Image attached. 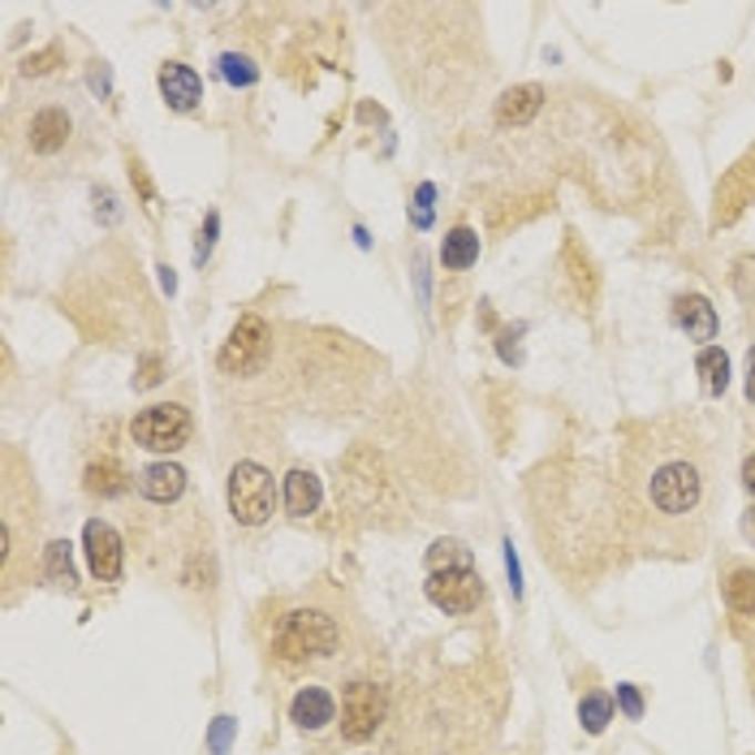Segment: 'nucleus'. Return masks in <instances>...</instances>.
Listing matches in <instances>:
<instances>
[{
  "label": "nucleus",
  "instance_id": "nucleus-2",
  "mask_svg": "<svg viewBox=\"0 0 755 755\" xmlns=\"http://www.w3.org/2000/svg\"><path fill=\"white\" fill-rule=\"evenodd\" d=\"M337 647V626L328 613L316 609H294L285 613L273 635V652L280 661H307V656H328Z\"/></svg>",
  "mask_w": 755,
  "mask_h": 755
},
{
  "label": "nucleus",
  "instance_id": "nucleus-9",
  "mask_svg": "<svg viewBox=\"0 0 755 755\" xmlns=\"http://www.w3.org/2000/svg\"><path fill=\"white\" fill-rule=\"evenodd\" d=\"M160 95H164V104H169V109L186 113V109H195V104L203 100V82L191 65L169 61V65L160 70Z\"/></svg>",
  "mask_w": 755,
  "mask_h": 755
},
{
  "label": "nucleus",
  "instance_id": "nucleus-28",
  "mask_svg": "<svg viewBox=\"0 0 755 755\" xmlns=\"http://www.w3.org/2000/svg\"><path fill=\"white\" fill-rule=\"evenodd\" d=\"M225 738H229V721L221 716V725H216V738H212V743H216V752H225Z\"/></svg>",
  "mask_w": 755,
  "mask_h": 755
},
{
  "label": "nucleus",
  "instance_id": "nucleus-16",
  "mask_svg": "<svg viewBox=\"0 0 755 755\" xmlns=\"http://www.w3.org/2000/svg\"><path fill=\"white\" fill-rule=\"evenodd\" d=\"M479 259V238L471 229H453L445 246H440V264L445 268H453V273H462V268H471Z\"/></svg>",
  "mask_w": 755,
  "mask_h": 755
},
{
  "label": "nucleus",
  "instance_id": "nucleus-6",
  "mask_svg": "<svg viewBox=\"0 0 755 755\" xmlns=\"http://www.w3.org/2000/svg\"><path fill=\"white\" fill-rule=\"evenodd\" d=\"M385 708H389L385 686H376V682H350L346 695H341V734H346L350 743L371 738V734L380 730V721H385Z\"/></svg>",
  "mask_w": 755,
  "mask_h": 755
},
{
  "label": "nucleus",
  "instance_id": "nucleus-15",
  "mask_svg": "<svg viewBox=\"0 0 755 755\" xmlns=\"http://www.w3.org/2000/svg\"><path fill=\"white\" fill-rule=\"evenodd\" d=\"M319 497H324V492H319L316 471H289V476H285V510L294 518L316 514Z\"/></svg>",
  "mask_w": 755,
  "mask_h": 755
},
{
  "label": "nucleus",
  "instance_id": "nucleus-8",
  "mask_svg": "<svg viewBox=\"0 0 755 755\" xmlns=\"http://www.w3.org/2000/svg\"><path fill=\"white\" fill-rule=\"evenodd\" d=\"M82 549H86V565H91V574H95L100 583H118L121 579V535L109 527V522L91 518L86 531H82Z\"/></svg>",
  "mask_w": 755,
  "mask_h": 755
},
{
  "label": "nucleus",
  "instance_id": "nucleus-22",
  "mask_svg": "<svg viewBox=\"0 0 755 755\" xmlns=\"http://www.w3.org/2000/svg\"><path fill=\"white\" fill-rule=\"evenodd\" d=\"M221 74H225V82H234V86H255V79H259V70L251 65V57H238V52H225V57H221Z\"/></svg>",
  "mask_w": 755,
  "mask_h": 755
},
{
  "label": "nucleus",
  "instance_id": "nucleus-21",
  "mask_svg": "<svg viewBox=\"0 0 755 755\" xmlns=\"http://www.w3.org/2000/svg\"><path fill=\"white\" fill-rule=\"evenodd\" d=\"M428 565H432V570H458V565H471V553H467L458 540H440V544H432V553H428Z\"/></svg>",
  "mask_w": 755,
  "mask_h": 755
},
{
  "label": "nucleus",
  "instance_id": "nucleus-23",
  "mask_svg": "<svg viewBox=\"0 0 755 755\" xmlns=\"http://www.w3.org/2000/svg\"><path fill=\"white\" fill-rule=\"evenodd\" d=\"M579 716H583L588 734H600V730L609 725V716H613V704H609L604 695H588V700L579 704Z\"/></svg>",
  "mask_w": 755,
  "mask_h": 755
},
{
  "label": "nucleus",
  "instance_id": "nucleus-26",
  "mask_svg": "<svg viewBox=\"0 0 755 755\" xmlns=\"http://www.w3.org/2000/svg\"><path fill=\"white\" fill-rule=\"evenodd\" d=\"M743 483H747V492L755 497V453L747 458V462H743Z\"/></svg>",
  "mask_w": 755,
  "mask_h": 755
},
{
  "label": "nucleus",
  "instance_id": "nucleus-12",
  "mask_svg": "<svg viewBox=\"0 0 755 755\" xmlns=\"http://www.w3.org/2000/svg\"><path fill=\"white\" fill-rule=\"evenodd\" d=\"M333 716H337V704H333V695L319 691V686H303V691L294 695V704H289V721L303 725V730H319V725H328Z\"/></svg>",
  "mask_w": 755,
  "mask_h": 755
},
{
  "label": "nucleus",
  "instance_id": "nucleus-18",
  "mask_svg": "<svg viewBox=\"0 0 755 755\" xmlns=\"http://www.w3.org/2000/svg\"><path fill=\"white\" fill-rule=\"evenodd\" d=\"M725 600H730L734 613L755 618V570H734V574L725 579Z\"/></svg>",
  "mask_w": 755,
  "mask_h": 755
},
{
  "label": "nucleus",
  "instance_id": "nucleus-19",
  "mask_svg": "<svg viewBox=\"0 0 755 755\" xmlns=\"http://www.w3.org/2000/svg\"><path fill=\"white\" fill-rule=\"evenodd\" d=\"M86 492H95V497H118V492H125V471H121L118 462H95V467H86Z\"/></svg>",
  "mask_w": 755,
  "mask_h": 755
},
{
  "label": "nucleus",
  "instance_id": "nucleus-25",
  "mask_svg": "<svg viewBox=\"0 0 755 755\" xmlns=\"http://www.w3.org/2000/svg\"><path fill=\"white\" fill-rule=\"evenodd\" d=\"M618 700H622V708H626V716H643V704H639L635 686H618Z\"/></svg>",
  "mask_w": 755,
  "mask_h": 755
},
{
  "label": "nucleus",
  "instance_id": "nucleus-14",
  "mask_svg": "<svg viewBox=\"0 0 755 755\" xmlns=\"http://www.w3.org/2000/svg\"><path fill=\"white\" fill-rule=\"evenodd\" d=\"M674 316H677V324L686 328V337H695V341H713L716 337V312L708 307V298H700V294L677 298Z\"/></svg>",
  "mask_w": 755,
  "mask_h": 755
},
{
  "label": "nucleus",
  "instance_id": "nucleus-29",
  "mask_svg": "<svg viewBox=\"0 0 755 755\" xmlns=\"http://www.w3.org/2000/svg\"><path fill=\"white\" fill-rule=\"evenodd\" d=\"M747 531L755 535V510H752V518H747Z\"/></svg>",
  "mask_w": 755,
  "mask_h": 755
},
{
  "label": "nucleus",
  "instance_id": "nucleus-24",
  "mask_svg": "<svg viewBox=\"0 0 755 755\" xmlns=\"http://www.w3.org/2000/svg\"><path fill=\"white\" fill-rule=\"evenodd\" d=\"M432 195H437L432 186H419V203H415V225H419V229L432 225Z\"/></svg>",
  "mask_w": 755,
  "mask_h": 755
},
{
  "label": "nucleus",
  "instance_id": "nucleus-3",
  "mask_svg": "<svg viewBox=\"0 0 755 755\" xmlns=\"http://www.w3.org/2000/svg\"><path fill=\"white\" fill-rule=\"evenodd\" d=\"M273 506H277L273 471H264L259 462H238L229 471V514L238 518L242 527H259L273 518Z\"/></svg>",
  "mask_w": 755,
  "mask_h": 755
},
{
  "label": "nucleus",
  "instance_id": "nucleus-17",
  "mask_svg": "<svg viewBox=\"0 0 755 755\" xmlns=\"http://www.w3.org/2000/svg\"><path fill=\"white\" fill-rule=\"evenodd\" d=\"M695 367H700V376H704V389L721 398L725 394V385H730V358L725 350H716V346H704L700 358H695Z\"/></svg>",
  "mask_w": 755,
  "mask_h": 755
},
{
  "label": "nucleus",
  "instance_id": "nucleus-20",
  "mask_svg": "<svg viewBox=\"0 0 755 755\" xmlns=\"http://www.w3.org/2000/svg\"><path fill=\"white\" fill-rule=\"evenodd\" d=\"M48 579L61 583V588H74V561H70V544L65 540L48 544Z\"/></svg>",
  "mask_w": 755,
  "mask_h": 755
},
{
  "label": "nucleus",
  "instance_id": "nucleus-11",
  "mask_svg": "<svg viewBox=\"0 0 755 755\" xmlns=\"http://www.w3.org/2000/svg\"><path fill=\"white\" fill-rule=\"evenodd\" d=\"M139 492H143L147 501H156V506H169V501H177V497L186 492V471H182L177 462H152V467L139 476Z\"/></svg>",
  "mask_w": 755,
  "mask_h": 755
},
{
  "label": "nucleus",
  "instance_id": "nucleus-13",
  "mask_svg": "<svg viewBox=\"0 0 755 755\" xmlns=\"http://www.w3.org/2000/svg\"><path fill=\"white\" fill-rule=\"evenodd\" d=\"M540 109H544V86H540V82H522V86L501 95L497 118L506 121V125H527Z\"/></svg>",
  "mask_w": 755,
  "mask_h": 755
},
{
  "label": "nucleus",
  "instance_id": "nucleus-7",
  "mask_svg": "<svg viewBox=\"0 0 755 755\" xmlns=\"http://www.w3.org/2000/svg\"><path fill=\"white\" fill-rule=\"evenodd\" d=\"M424 592L445 613H471L483 600V583H479V574L471 565H458V570H432Z\"/></svg>",
  "mask_w": 755,
  "mask_h": 755
},
{
  "label": "nucleus",
  "instance_id": "nucleus-27",
  "mask_svg": "<svg viewBox=\"0 0 755 755\" xmlns=\"http://www.w3.org/2000/svg\"><path fill=\"white\" fill-rule=\"evenodd\" d=\"M747 398L755 401V346H752V355H747Z\"/></svg>",
  "mask_w": 755,
  "mask_h": 755
},
{
  "label": "nucleus",
  "instance_id": "nucleus-5",
  "mask_svg": "<svg viewBox=\"0 0 755 755\" xmlns=\"http://www.w3.org/2000/svg\"><path fill=\"white\" fill-rule=\"evenodd\" d=\"M273 355V328L259 316H242L238 328L229 333L225 350H221V367L229 376H251L264 367V358Z\"/></svg>",
  "mask_w": 755,
  "mask_h": 755
},
{
  "label": "nucleus",
  "instance_id": "nucleus-10",
  "mask_svg": "<svg viewBox=\"0 0 755 755\" xmlns=\"http://www.w3.org/2000/svg\"><path fill=\"white\" fill-rule=\"evenodd\" d=\"M27 134H31V147L40 156H57L70 143V134H74V118L65 109H43V113H35Z\"/></svg>",
  "mask_w": 755,
  "mask_h": 755
},
{
  "label": "nucleus",
  "instance_id": "nucleus-4",
  "mask_svg": "<svg viewBox=\"0 0 755 755\" xmlns=\"http://www.w3.org/2000/svg\"><path fill=\"white\" fill-rule=\"evenodd\" d=\"M130 437H134V445H143L152 453H173V449H182L191 440V410L177 406V401L147 406V410L134 415Z\"/></svg>",
  "mask_w": 755,
  "mask_h": 755
},
{
  "label": "nucleus",
  "instance_id": "nucleus-1",
  "mask_svg": "<svg viewBox=\"0 0 755 755\" xmlns=\"http://www.w3.org/2000/svg\"><path fill=\"white\" fill-rule=\"evenodd\" d=\"M643 497H647V510H656L670 522H682V518L695 514L700 501H704V467L695 458H686V453L661 458L643 476Z\"/></svg>",
  "mask_w": 755,
  "mask_h": 755
}]
</instances>
